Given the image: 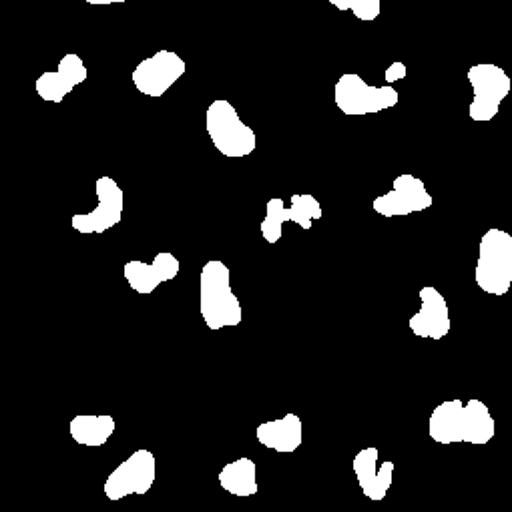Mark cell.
Returning a JSON list of instances; mask_svg holds the SVG:
<instances>
[{"label": "cell", "mask_w": 512, "mask_h": 512, "mask_svg": "<svg viewBox=\"0 0 512 512\" xmlns=\"http://www.w3.org/2000/svg\"><path fill=\"white\" fill-rule=\"evenodd\" d=\"M87 77H89V71L83 59L75 53H69L61 59L57 71H47L37 79L35 91L47 103H63V99L77 85H83Z\"/></svg>", "instance_id": "cell-14"}, {"label": "cell", "mask_w": 512, "mask_h": 512, "mask_svg": "<svg viewBox=\"0 0 512 512\" xmlns=\"http://www.w3.org/2000/svg\"><path fill=\"white\" fill-rule=\"evenodd\" d=\"M332 7L346 13L352 11L356 19L364 23H372L382 13V0H328Z\"/></svg>", "instance_id": "cell-19"}, {"label": "cell", "mask_w": 512, "mask_h": 512, "mask_svg": "<svg viewBox=\"0 0 512 512\" xmlns=\"http://www.w3.org/2000/svg\"><path fill=\"white\" fill-rule=\"evenodd\" d=\"M352 468L366 498L374 502H380L386 498L392 486V476H394L392 460H386L384 464L378 466V448L368 446L354 456Z\"/></svg>", "instance_id": "cell-15"}, {"label": "cell", "mask_w": 512, "mask_h": 512, "mask_svg": "<svg viewBox=\"0 0 512 512\" xmlns=\"http://www.w3.org/2000/svg\"><path fill=\"white\" fill-rule=\"evenodd\" d=\"M187 71L185 61L167 49H161L149 59H143L133 69V85L145 97H163Z\"/></svg>", "instance_id": "cell-9"}, {"label": "cell", "mask_w": 512, "mask_h": 512, "mask_svg": "<svg viewBox=\"0 0 512 512\" xmlns=\"http://www.w3.org/2000/svg\"><path fill=\"white\" fill-rule=\"evenodd\" d=\"M474 99L468 107V115L476 123H488L496 117L502 101L510 95L512 81L504 69L496 65H472L466 73Z\"/></svg>", "instance_id": "cell-6"}, {"label": "cell", "mask_w": 512, "mask_h": 512, "mask_svg": "<svg viewBox=\"0 0 512 512\" xmlns=\"http://www.w3.org/2000/svg\"><path fill=\"white\" fill-rule=\"evenodd\" d=\"M476 286L490 296H504L512 286V235L488 229L480 239L474 270Z\"/></svg>", "instance_id": "cell-3"}, {"label": "cell", "mask_w": 512, "mask_h": 512, "mask_svg": "<svg viewBox=\"0 0 512 512\" xmlns=\"http://www.w3.org/2000/svg\"><path fill=\"white\" fill-rule=\"evenodd\" d=\"M87 5H95V7H107V5H121L127 3V0H85Z\"/></svg>", "instance_id": "cell-21"}, {"label": "cell", "mask_w": 512, "mask_h": 512, "mask_svg": "<svg viewBox=\"0 0 512 512\" xmlns=\"http://www.w3.org/2000/svg\"><path fill=\"white\" fill-rule=\"evenodd\" d=\"M99 205L89 213H77L71 219L73 229L79 233H105L123 219L125 193L113 177H99L95 183Z\"/></svg>", "instance_id": "cell-10"}, {"label": "cell", "mask_w": 512, "mask_h": 512, "mask_svg": "<svg viewBox=\"0 0 512 512\" xmlns=\"http://www.w3.org/2000/svg\"><path fill=\"white\" fill-rule=\"evenodd\" d=\"M290 201H292L290 207H286V201L282 197H274L266 203V217H264L260 229H262L264 239L272 245H276L282 239L286 221H294L304 231H308V229H312L314 219H322V215H324L320 201L310 193H304V195L294 193Z\"/></svg>", "instance_id": "cell-7"}, {"label": "cell", "mask_w": 512, "mask_h": 512, "mask_svg": "<svg viewBox=\"0 0 512 512\" xmlns=\"http://www.w3.org/2000/svg\"><path fill=\"white\" fill-rule=\"evenodd\" d=\"M157 478V462L151 450H135L105 482V496L113 502L129 494H147Z\"/></svg>", "instance_id": "cell-8"}, {"label": "cell", "mask_w": 512, "mask_h": 512, "mask_svg": "<svg viewBox=\"0 0 512 512\" xmlns=\"http://www.w3.org/2000/svg\"><path fill=\"white\" fill-rule=\"evenodd\" d=\"M255 438L270 450H276L280 454H292L304 442L302 418L290 412L284 418L264 422L255 428Z\"/></svg>", "instance_id": "cell-16"}, {"label": "cell", "mask_w": 512, "mask_h": 512, "mask_svg": "<svg viewBox=\"0 0 512 512\" xmlns=\"http://www.w3.org/2000/svg\"><path fill=\"white\" fill-rule=\"evenodd\" d=\"M219 486L239 498H247L258 494V474H255V462L251 458H237L223 466V470L217 476Z\"/></svg>", "instance_id": "cell-18"}, {"label": "cell", "mask_w": 512, "mask_h": 512, "mask_svg": "<svg viewBox=\"0 0 512 512\" xmlns=\"http://www.w3.org/2000/svg\"><path fill=\"white\" fill-rule=\"evenodd\" d=\"M199 312L209 330L235 328L243 320V310L231 290V272L219 262L211 260L201 268L199 276Z\"/></svg>", "instance_id": "cell-2"}, {"label": "cell", "mask_w": 512, "mask_h": 512, "mask_svg": "<svg viewBox=\"0 0 512 512\" xmlns=\"http://www.w3.org/2000/svg\"><path fill=\"white\" fill-rule=\"evenodd\" d=\"M420 304V312L408 322L412 334L416 338H430L436 342L448 336L452 322L446 298L436 288L426 286L420 290Z\"/></svg>", "instance_id": "cell-13"}, {"label": "cell", "mask_w": 512, "mask_h": 512, "mask_svg": "<svg viewBox=\"0 0 512 512\" xmlns=\"http://www.w3.org/2000/svg\"><path fill=\"white\" fill-rule=\"evenodd\" d=\"M115 428H117V422L109 414H101V416L79 414L69 424L71 438L77 444L89 446V448H99L107 444V440L115 434Z\"/></svg>", "instance_id": "cell-17"}, {"label": "cell", "mask_w": 512, "mask_h": 512, "mask_svg": "<svg viewBox=\"0 0 512 512\" xmlns=\"http://www.w3.org/2000/svg\"><path fill=\"white\" fill-rule=\"evenodd\" d=\"M374 211L384 217H398V215H410L420 213L432 207V195L428 193L424 181L420 177H414L410 173H402L394 179L392 189L372 203Z\"/></svg>", "instance_id": "cell-11"}, {"label": "cell", "mask_w": 512, "mask_h": 512, "mask_svg": "<svg viewBox=\"0 0 512 512\" xmlns=\"http://www.w3.org/2000/svg\"><path fill=\"white\" fill-rule=\"evenodd\" d=\"M205 127L213 147L223 157H229V159L247 157L255 151V145H258L255 131L239 119V113L235 111V107L225 99H217L207 107Z\"/></svg>", "instance_id": "cell-4"}, {"label": "cell", "mask_w": 512, "mask_h": 512, "mask_svg": "<svg viewBox=\"0 0 512 512\" xmlns=\"http://www.w3.org/2000/svg\"><path fill=\"white\" fill-rule=\"evenodd\" d=\"M181 264L169 251H161L155 255V260L151 264L133 260L127 262L123 268V276L131 290H135L141 296L153 294L161 284L171 282L179 276Z\"/></svg>", "instance_id": "cell-12"}, {"label": "cell", "mask_w": 512, "mask_h": 512, "mask_svg": "<svg viewBox=\"0 0 512 512\" xmlns=\"http://www.w3.org/2000/svg\"><path fill=\"white\" fill-rule=\"evenodd\" d=\"M406 75H408L406 65L400 63V61H396V63H392V65L384 71V81H386L388 85H392V83H396V81L406 79Z\"/></svg>", "instance_id": "cell-20"}, {"label": "cell", "mask_w": 512, "mask_h": 512, "mask_svg": "<svg viewBox=\"0 0 512 512\" xmlns=\"http://www.w3.org/2000/svg\"><path fill=\"white\" fill-rule=\"evenodd\" d=\"M336 107L348 117L372 115L398 105L400 95L392 85L374 87L368 85L360 75L346 73L338 79L334 89Z\"/></svg>", "instance_id": "cell-5"}, {"label": "cell", "mask_w": 512, "mask_h": 512, "mask_svg": "<svg viewBox=\"0 0 512 512\" xmlns=\"http://www.w3.org/2000/svg\"><path fill=\"white\" fill-rule=\"evenodd\" d=\"M428 434L438 444H488L496 434V422L484 402L478 398L448 400L432 410Z\"/></svg>", "instance_id": "cell-1"}]
</instances>
